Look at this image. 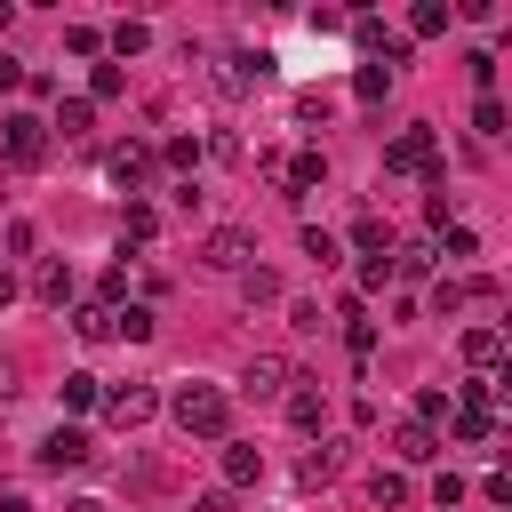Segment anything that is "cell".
Instances as JSON below:
<instances>
[{"mask_svg":"<svg viewBox=\"0 0 512 512\" xmlns=\"http://www.w3.org/2000/svg\"><path fill=\"white\" fill-rule=\"evenodd\" d=\"M200 264H208V272H232V280H240V272L256 264V232H240V224H216V232L200 240Z\"/></svg>","mask_w":512,"mask_h":512,"instance_id":"obj_4","label":"cell"},{"mask_svg":"<svg viewBox=\"0 0 512 512\" xmlns=\"http://www.w3.org/2000/svg\"><path fill=\"white\" fill-rule=\"evenodd\" d=\"M64 512H104V504H96V496H80V504H64Z\"/></svg>","mask_w":512,"mask_h":512,"instance_id":"obj_44","label":"cell"},{"mask_svg":"<svg viewBox=\"0 0 512 512\" xmlns=\"http://www.w3.org/2000/svg\"><path fill=\"white\" fill-rule=\"evenodd\" d=\"M8 400H16V360L0 352V408H8Z\"/></svg>","mask_w":512,"mask_h":512,"instance_id":"obj_42","label":"cell"},{"mask_svg":"<svg viewBox=\"0 0 512 512\" xmlns=\"http://www.w3.org/2000/svg\"><path fill=\"white\" fill-rule=\"evenodd\" d=\"M264 72H272V56H264V48H232V56H224V72H216V80H224V88H256V80H264Z\"/></svg>","mask_w":512,"mask_h":512,"instance_id":"obj_14","label":"cell"},{"mask_svg":"<svg viewBox=\"0 0 512 512\" xmlns=\"http://www.w3.org/2000/svg\"><path fill=\"white\" fill-rule=\"evenodd\" d=\"M104 168H112V184H128V192H144L160 160H152V144H144V136H128V144H112V160H104Z\"/></svg>","mask_w":512,"mask_h":512,"instance_id":"obj_6","label":"cell"},{"mask_svg":"<svg viewBox=\"0 0 512 512\" xmlns=\"http://www.w3.org/2000/svg\"><path fill=\"white\" fill-rule=\"evenodd\" d=\"M464 64H472V80H480V96H496V56H488V48H472Z\"/></svg>","mask_w":512,"mask_h":512,"instance_id":"obj_36","label":"cell"},{"mask_svg":"<svg viewBox=\"0 0 512 512\" xmlns=\"http://www.w3.org/2000/svg\"><path fill=\"white\" fill-rule=\"evenodd\" d=\"M48 128H64V136H88V128H96V104H88V96H56Z\"/></svg>","mask_w":512,"mask_h":512,"instance_id":"obj_16","label":"cell"},{"mask_svg":"<svg viewBox=\"0 0 512 512\" xmlns=\"http://www.w3.org/2000/svg\"><path fill=\"white\" fill-rule=\"evenodd\" d=\"M384 168H392V176H440V136H432V120L400 128V136L384 144Z\"/></svg>","mask_w":512,"mask_h":512,"instance_id":"obj_2","label":"cell"},{"mask_svg":"<svg viewBox=\"0 0 512 512\" xmlns=\"http://www.w3.org/2000/svg\"><path fill=\"white\" fill-rule=\"evenodd\" d=\"M0 160L8 168H40L48 160V120L40 112H0Z\"/></svg>","mask_w":512,"mask_h":512,"instance_id":"obj_3","label":"cell"},{"mask_svg":"<svg viewBox=\"0 0 512 512\" xmlns=\"http://www.w3.org/2000/svg\"><path fill=\"white\" fill-rule=\"evenodd\" d=\"M408 32H416V40H432V32H448V8H440V0H416V16H408Z\"/></svg>","mask_w":512,"mask_h":512,"instance_id":"obj_28","label":"cell"},{"mask_svg":"<svg viewBox=\"0 0 512 512\" xmlns=\"http://www.w3.org/2000/svg\"><path fill=\"white\" fill-rule=\"evenodd\" d=\"M288 424H296V432H320V424H328V400H320V384H296V392H288Z\"/></svg>","mask_w":512,"mask_h":512,"instance_id":"obj_15","label":"cell"},{"mask_svg":"<svg viewBox=\"0 0 512 512\" xmlns=\"http://www.w3.org/2000/svg\"><path fill=\"white\" fill-rule=\"evenodd\" d=\"M240 384H248V392H256V400H272V392H288V384H296V368H288V360H280V352H256V360H248V376H240Z\"/></svg>","mask_w":512,"mask_h":512,"instance_id":"obj_10","label":"cell"},{"mask_svg":"<svg viewBox=\"0 0 512 512\" xmlns=\"http://www.w3.org/2000/svg\"><path fill=\"white\" fill-rule=\"evenodd\" d=\"M240 296H248V304H280V272L248 264V272H240Z\"/></svg>","mask_w":512,"mask_h":512,"instance_id":"obj_23","label":"cell"},{"mask_svg":"<svg viewBox=\"0 0 512 512\" xmlns=\"http://www.w3.org/2000/svg\"><path fill=\"white\" fill-rule=\"evenodd\" d=\"M464 360L472 368H496L504 360V328H464Z\"/></svg>","mask_w":512,"mask_h":512,"instance_id":"obj_18","label":"cell"},{"mask_svg":"<svg viewBox=\"0 0 512 512\" xmlns=\"http://www.w3.org/2000/svg\"><path fill=\"white\" fill-rule=\"evenodd\" d=\"M64 48H72V56H96L104 32H96V24H64Z\"/></svg>","mask_w":512,"mask_h":512,"instance_id":"obj_35","label":"cell"},{"mask_svg":"<svg viewBox=\"0 0 512 512\" xmlns=\"http://www.w3.org/2000/svg\"><path fill=\"white\" fill-rule=\"evenodd\" d=\"M120 88H128L120 64H96V72H88V104H104V96H120Z\"/></svg>","mask_w":512,"mask_h":512,"instance_id":"obj_30","label":"cell"},{"mask_svg":"<svg viewBox=\"0 0 512 512\" xmlns=\"http://www.w3.org/2000/svg\"><path fill=\"white\" fill-rule=\"evenodd\" d=\"M368 496H376L384 512H400V504H408V472H368Z\"/></svg>","mask_w":512,"mask_h":512,"instance_id":"obj_25","label":"cell"},{"mask_svg":"<svg viewBox=\"0 0 512 512\" xmlns=\"http://www.w3.org/2000/svg\"><path fill=\"white\" fill-rule=\"evenodd\" d=\"M352 240H360L368 256H392V232H384V216H360V224H352Z\"/></svg>","mask_w":512,"mask_h":512,"instance_id":"obj_32","label":"cell"},{"mask_svg":"<svg viewBox=\"0 0 512 512\" xmlns=\"http://www.w3.org/2000/svg\"><path fill=\"white\" fill-rule=\"evenodd\" d=\"M40 464H48V472H72V464H88V432H80V424H56V432L40 440Z\"/></svg>","mask_w":512,"mask_h":512,"instance_id":"obj_8","label":"cell"},{"mask_svg":"<svg viewBox=\"0 0 512 512\" xmlns=\"http://www.w3.org/2000/svg\"><path fill=\"white\" fill-rule=\"evenodd\" d=\"M448 432H456V440H472V448H480V440H488V432H496V424H488V408H456V416H448Z\"/></svg>","mask_w":512,"mask_h":512,"instance_id":"obj_27","label":"cell"},{"mask_svg":"<svg viewBox=\"0 0 512 512\" xmlns=\"http://www.w3.org/2000/svg\"><path fill=\"white\" fill-rule=\"evenodd\" d=\"M336 472H344V440H312V448L296 456V480H304V488H328Z\"/></svg>","mask_w":512,"mask_h":512,"instance_id":"obj_9","label":"cell"},{"mask_svg":"<svg viewBox=\"0 0 512 512\" xmlns=\"http://www.w3.org/2000/svg\"><path fill=\"white\" fill-rule=\"evenodd\" d=\"M448 416H456V392H440V384H424V392H416V424H432V432H440Z\"/></svg>","mask_w":512,"mask_h":512,"instance_id":"obj_21","label":"cell"},{"mask_svg":"<svg viewBox=\"0 0 512 512\" xmlns=\"http://www.w3.org/2000/svg\"><path fill=\"white\" fill-rule=\"evenodd\" d=\"M32 296H40L48 312H64V304L80 296V280H72V264H40V272H32Z\"/></svg>","mask_w":512,"mask_h":512,"instance_id":"obj_12","label":"cell"},{"mask_svg":"<svg viewBox=\"0 0 512 512\" xmlns=\"http://www.w3.org/2000/svg\"><path fill=\"white\" fill-rule=\"evenodd\" d=\"M392 456H400V464H432V456H440V432H432V424H416V416H408V424H400V432H392Z\"/></svg>","mask_w":512,"mask_h":512,"instance_id":"obj_13","label":"cell"},{"mask_svg":"<svg viewBox=\"0 0 512 512\" xmlns=\"http://www.w3.org/2000/svg\"><path fill=\"white\" fill-rule=\"evenodd\" d=\"M192 512H232V488H208V496H192Z\"/></svg>","mask_w":512,"mask_h":512,"instance_id":"obj_40","label":"cell"},{"mask_svg":"<svg viewBox=\"0 0 512 512\" xmlns=\"http://www.w3.org/2000/svg\"><path fill=\"white\" fill-rule=\"evenodd\" d=\"M304 256H312V264H320V272H328V264H336V256H344V248H336V232H320V224H304Z\"/></svg>","mask_w":512,"mask_h":512,"instance_id":"obj_33","label":"cell"},{"mask_svg":"<svg viewBox=\"0 0 512 512\" xmlns=\"http://www.w3.org/2000/svg\"><path fill=\"white\" fill-rule=\"evenodd\" d=\"M336 320H344V344H352V352L368 360V352H376V320H360V304H344Z\"/></svg>","mask_w":512,"mask_h":512,"instance_id":"obj_24","label":"cell"},{"mask_svg":"<svg viewBox=\"0 0 512 512\" xmlns=\"http://www.w3.org/2000/svg\"><path fill=\"white\" fill-rule=\"evenodd\" d=\"M472 136H480V144L504 136V96H480V104H472Z\"/></svg>","mask_w":512,"mask_h":512,"instance_id":"obj_22","label":"cell"},{"mask_svg":"<svg viewBox=\"0 0 512 512\" xmlns=\"http://www.w3.org/2000/svg\"><path fill=\"white\" fill-rule=\"evenodd\" d=\"M168 408H176V424H184L192 440H224V432H232V400H224L216 384H176Z\"/></svg>","mask_w":512,"mask_h":512,"instance_id":"obj_1","label":"cell"},{"mask_svg":"<svg viewBox=\"0 0 512 512\" xmlns=\"http://www.w3.org/2000/svg\"><path fill=\"white\" fill-rule=\"evenodd\" d=\"M72 328H80L88 344H104V336H112V312H104V304H72Z\"/></svg>","mask_w":512,"mask_h":512,"instance_id":"obj_26","label":"cell"},{"mask_svg":"<svg viewBox=\"0 0 512 512\" xmlns=\"http://www.w3.org/2000/svg\"><path fill=\"white\" fill-rule=\"evenodd\" d=\"M104 40H112V56H144V48H152V32H144V24H112Z\"/></svg>","mask_w":512,"mask_h":512,"instance_id":"obj_29","label":"cell"},{"mask_svg":"<svg viewBox=\"0 0 512 512\" xmlns=\"http://www.w3.org/2000/svg\"><path fill=\"white\" fill-rule=\"evenodd\" d=\"M24 80H32V72H24V64H16L8 48H0V88H24Z\"/></svg>","mask_w":512,"mask_h":512,"instance_id":"obj_41","label":"cell"},{"mask_svg":"<svg viewBox=\"0 0 512 512\" xmlns=\"http://www.w3.org/2000/svg\"><path fill=\"white\" fill-rule=\"evenodd\" d=\"M352 40H360V48H368V56H376V48H392V40H384V24H376V16H360V24H352Z\"/></svg>","mask_w":512,"mask_h":512,"instance_id":"obj_39","label":"cell"},{"mask_svg":"<svg viewBox=\"0 0 512 512\" xmlns=\"http://www.w3.org/2000/svg\"><path fill=\"white\" fill-rule=\"evenodd\" d=\"M0 512H32V504H24V496H0Z\"/></svg>","mask_w":512,"mask_h":512,"instance_id":"obj_43","label":"cell"},{"mask_svg":"<svg viewBox=\"0 0 512 512\" xmlns=\"http://www.w3.org/2000/svg\"><path fill=\"white\" fill-rule=\"evenodd\" d=\"M8 296H16V280H8V272H0V304H8Z\"/></svg>","mask_w":512,"mask_h":512,"instance_id":"obj_46","label":"cell"},{"mask_svg":"<svg viewBox=\"0 0 512 512\" xmlns=\"http://www.w3.org/2000/svg\"><path fill=\"white\" fill-rule=\"evenodd\" d=\"M96 408H104V424L136 432V424H144V416L160 408V392H152V384H104V400H96Z\"/></svg>","mask_w":512,"mask_h":512,"instance_id":"obj_5","label":"cell"},{"mask_svg":"<svg viewBox=\"0 0 512 512\" xmlns=\"http://www.w3.org/2000/svg\"><path fill=\"white\" fill-rule=\"evenodd\" d=\"M432 264H440V248H432V240H408V248H392V280H424Z\"/></svg>","mask_w":512,"mask_h":512,"instance_id":"obj_17","label":"cell"},{"mask_svg":"<svg viewBox=\"0 0 512 512\" xmlns=\"http://www.w3.org/2000/svg\"><path fill=\"white\" fill-rule=\"evenodd\" d=\"M152 232H160V216H152L144 200H128V240H152Z\"/></svg>","mask_w":512,"mask_h":512,"instance_id":"obj_37","label":"cell"},{"mask_svg":"<svg viewBox=\"0 0 512 512\" xmlns=\"http://www.w3.org/2000/svg\"><path fill=\"white\" fill-rule=\"evenodd\" d=\"M264 480V448L256 440H224V488H256Z\"/></svg>","mask_w":512,"mask_h":512,"instance_id":"obj_11","label":"cell"},{"mask_svg":"<svg viewBox=\"0 0 512 512\" xmlns=\"http://www.w3.org/2000/svg\"><path fill=\"white\" fill-rule=\"evenodd\" d=\"M272 184H280L288 200H304V192H320V184H328V160H320V152H296V160H280V176H272Z\"/></svg>","mask_w":512,"mask_h":512,"instance_id":"obj_7","label":"cell"},{"mask_svg":"<svg viewBox=\"0 0 512 512\" xmlns=\"http://www.w3.org/2000/svg\"><path fill=\"white\" fill-rule=\"evenodd\" d=\"M432 504H440V512H456V504H464V480H456V472H440V480H432Z\"/></svg>","mask_w":512,"mask_h":512,"instance_id":"obj_38","label":"cell"},{"mask_svg":"<svg viewBox=\"0 0 512 512\" xmlns=\"http://www.w3.org/2000/svg\"><path fill=\"white\" fill-rule=\"evenodd\" d=\"M152 160H168V168H176V176L192 184V168H200V136H168V144H160Z\"/></svg>","mask_w":512,"mask_h":512,"instance_id":"obj_20","label":"cell"},{"mask_svg":"<svg viewBox=\"0 0 512 512\" xmlns=\"http://www.w3.org/2000/svg\"><path fill=\"white\" fill-rule=\"evenodd\" d=\"M112 336H128V344H144V336H152V312H144V304H128V312H112Z\"/></svg>","mask_w":512,"mask_h":512,"instance_id":"obj_34","label":"cell"},{"mask_svg":"<svg viewBox=\"0 0 512 512\" xmlns=\"http://www.w3.org/2000/svg\"><path fill=\"white\" fill-rule=\"evenodd\" d=\"M384 88H392V72H384V64H360V72H352V96H360V104H376Z\"/></svg>","mask_w":512,"mask_h":512,"instance_id":"obj_31","label":"cell"},{"mask_svg":"<svg viewBox=\"0 0 512 512\" xmlns=\"http://www.w3.org/2000/svg\"><path fill=\"white\" fill-rule=\"evenodd\" d=\"M8 16H16V0H0V32H8Z\"/></svg>","mask_w":512,"mask_h":512,"instance_id":"obj_45","label":"cell"},{"mask_svg":"<svg viewBox=\"0 0 512 512\" xmlns=\"http://www.w3.org/2000/svg\"><path fill=\"white\" fill-rule=\"evenodd\" d=\"M56 400H64V408H96V400H104V376H88V368H72V376L56 384Z\"/></svg>","mask_w":512,"mask_h":512,"instance_id":"obj_19","label":"cell"}]
</instances>
